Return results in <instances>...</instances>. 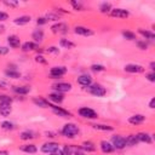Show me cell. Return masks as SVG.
Instances as JSON below:
<instances>
[{"label":"cell","mask_w":155,"mask_h":155,"mask_svg":"<svg viewBox=\"0 0 155 155\" xmlns=\"http://www.w3.org/2000/svg\"><path fill=\"white\" fill-rule=\"evenodd\" d=\"M91 69H92L93 72H103V70H104V67L101 66V64H93V66H91Z\"/></svg>","instance_id":"37"},{"label":"cell","mask_w":155,"mask_h":155,"mask_svg":"<svg viewBox=\"0 0 155 155\" xmlns=\"http://www.w3.org/2000/svg\"><path fill=\"white\" fill-rule=\"evenodd\" d=\"M67 73V69L64 67H53L50 72L51 76L53 78V79H57V78H61L62 75H64Z\"/></svg>","instance_id":"5"},{"label":"cell","mask_w":155,"mask_h":155,"mask_svg":"<svg viewBox=\"0 0 155 155\" xmlns=\"http://www.w3.org/2000/svg\"><path fill=\"white\" fill-rule=\"evenodd\" d=\"M144 70V68L140 64H127L125 66V72L128 73H142Z\"/></svg>","instance_id":"9"},{"label":"cell","mask_w":155,"mask_h":155,"mask_svg":"<svg viewBox=\"0 0 155 155\" xmlns=\"http://www.w3.org/2000/svg\"><path fill=\"white\" fill-rule=\"evenodd\" d=\"M51 155H64V154H63V151H62V150H61L60 148H58L57 150L52 151V153H51Z\"/></svg>","instance_id":"47"},{"label":"cell","mask_w":155,"mask_h":155,"mask_svg":"<svg viewBox=\"0 0 155 155\" xmlns=\"http://www.w3.org/2000/svg\"><path fill=\"white\" fill-rule=\"evenodd\" d=\"M60 44H61V46H62V47H66V49H73V47L75 46V44H74V43H72V41L67 40V39H62V40L60 41Z\"/></svg>","instance_id":"28"},{"label":"cell","mask_w":155,"mask_h":155,"mask_svg":"<svg viewBox=\"0 0 155 155\" xmlns=\"http://www.w3.org/2000/svg\"><path fill=\"white\" fill-rule=\"evenodd\" d=\"M9 18V15L6 12H3V11H0V22H3V21H6V19Z\"/></svg>","instance_id":"40"},{"label":"cell","mask_w":155,"mask_h":155,"mask_svg":"<svg viewBox=\"0 0 155 155\" xmlns=\"http://www.w3.org/2000/svg\"><path fill=\"white\" fill-rule=\"evenodd\" d=\"M78 84L81 86H90L91 85V76L90 75H80L78 78Z\"/></svg>","instance_id":"14"},{"label":"cell","mask_w":155,"mask_h":155,"mask_svg":"<svg viewBox=\"0 0 155 155\" xmlns=\"http://www.w3.org/2000/svg\"><path fill=\"white\" fill-rule=\"evenodd\" d=\"M140 33L144 36V38H147V39H149V40H154L155 39V35L151 33V32H148V30H143V29H140Z\"/></svg>","instance_id":"30"},{"label":"cell","mask_w":155,"mask_h":155,"mask_svg":"<svg viewBox=\"0 0 155 155\" xmlns=\"http://www.w3.org/2000/svg\"><path fill=\"white\" fill-rule=\"evenodd\" d=\"M51 108H52V110H53L55 114L60 115V116H63V118H67V116L69 118V116H72V114L68 110H64L62 108H58V107H55V106H51Z\"/></svg>","instance_id":"13"},{"label":"cell","mask_w":155,"mask_h":155,"mask_svg":"<svg viewBox=\"0 0 155 155\" xmlns=\"http://www.w3.org/2000/svg\"><path fill=\"white\" fill-rule=\"evenodd\" d=\"M74 32H75V34L85 35V36H87V35H92V34H93L90 29H87V28H85V27H75Z\"/></svg>","instance_id":"15"},{"label":"cell","mask_w":155,"mask_h":155,"mask_svg":"<svg viewBox=\"0 0 155 155\" xmlns=\"http://www.w3.org/2000/svg\"><path fill=\"white\" fill-rule=\"evenodd\" d=\"M11 103H12V98L10 96H6V94L0 96V104H10L11 106Z\"/></svg>","instance_id":"27"},{"label":"cell","mask_w":155,"mask_h":155,"mask_svg":"<svg viewBox=\"0 0 155 155\" xmlns=\"http://www.w3.org/2000/svg\"><path fill=\"white\" fill-rule=\"evenodd\" d=\"M7 43H9L10 46L13 47V49H17V47H19V45H21V41H19V38L16 36V35H10V36L7 38Z\"/></svg>","instance_id":"12"},{"label":"cell","mask_w":155,"mask_h":155,"mask_svg":"<svg viewBox=\"0 0 155 155\" xmlns=\"http://www.w3.org/2000/svg\"><path fill=\"white\" fill-rule=\"evenodd\" d=\"M19 138L21 140H23V141H26V140H32V138H34V136H33V133L32 132H22L21 133V136H19Z\"/></svg>","instance_id":"31"},{"label":"cell","mask_w":155,"mask_h":155,"mask_svg":"<svg viewBox=\"0 0 155 155\" xmlns=\"http://www.w3.org/2000/svg\"><path fill=\"white\" fill-rule=\"evenodd\" d=\"M110 15L113 17H119V18H126L128 17V11L124 10V9H115L110 11Z\"/></svg>","instance_id":"8"},{"label":"cell","mask_w":155,"mask_h":155,"mask_svg":"<svg viewBox=\"0 0 155 155\" xmlns=\"http://www.w3.org/2000/svg\"><path fill=\"white\" fill-rule=\"evenodd\" d=\"M11 113V106L10 104H0V114L3 116H7Z\"/></svg>","instance_id":"23"},{"label":"cell","mask_w":155,"mask_h":155,"mask_svg":"<svg viewBox=\"0 0 155 155\" xmlns=\"http://www.w3.org/2000/svg\"><path fill=\"white\" fill-rule=\"evenodd\" d=\"M38 49V45L36 44H34V43H24L23 45H22V50L24 51V52H28V51H33V50H36Z\"/></svg>","instance_id":"25"},{"label":"cell","mask_w":155,"mask_h":155,"mask_svg":"<svg viewBox=\"0 0 155 155\" xmlns=\"http://www.w3.org/2000/svg\"><path fill=\"white\" fill-rule=\"evenodd\" d=\"M150 69H151V70H154V69H155V63H154V62H151V63H150Z\"/></svg>","instance_id":"50"},{"label":"cell","mask_w":155,"mask_h":155,"mask_svg":"<svg viewBox=\"0 0 155 155\" xmlns=\"http://www.w3.org/2000/svg\"><path fill=\"white\" fill-rule=\"evenodd\" d=\"M4 4H5V5H7V6H10V7H15V6H17V5H18V3H17V1H5Z\"/></svg>","instance_id":"44"},{"label":"cell","mask_w":155,"mask_h":155,"mask_svg":"<svg viewBox=\"0 0 155 155\" xmlns=\"http://www.w3.org/2000/svg\"><path fill=\"white\" fill-rule=\"evenodd\" d=\"M33 39L36 41V43H41L43 39H44V32L41 29H36L34 33H33Z\"/></svg>","instance_id":"21"},{"label":"cell","mask_w":155,"mask_h":155,"mask_svg":"<svg viewBox=\"0 0 155 155\" xmlns=\"http://www.w3.org/2000/svg\"><path fill=\"white\" fill-rule=\"evenodd\" d=\"M101 11L102 12H110L111 11V5L110 4H107V3H104V4H102L101 5Z\"/></svg>","instance_id":"35"},{"label":"cell","mask_w":155,"mask_h":155,"mask_svg":"<svg viewBox=\"0 0 155 155\" xmlns=\"http://www.w3.org/2000/svg\"><path fill=\"white\" fill-rule=\"evenodd\" d=\"M101 149H102L103 153H111V151H114L115 148H114L113 144H110L109 142L103 141V142H101Z\"/></svg>","instance_id":"18"},{"label":"cell","mask_w":155,"mask_h":155,"mask_svg":"<svg viewBox=\"0 0 155 155\" xmlns=\"http://www.w3.org/2000/svg\"><path fill=\"white\" fill-rule=\"evenodd\" d=\"M111 142H113V147L116 149H123L126 147V141L121 136H114L111 138Z\"/></svg>","instance_id":"2"},{"label":"cell","mask_w":155,"mask_h":155,"mask_svg":"<svg viewBox=\"0 0 155 155\" xmlns=\"http://www.w3.org/2000/svg\"><path fill=\"white\" fill-rule=\"evenodd\" d=\"M9 53V49L5 46H0V55H7Z\"/></svg>","instance_id":"42"},{"label":"cell","mask_w":155,"mask_h":155,"mask_svg":"<svg viewBox=\"0 0 155 155\" xmlns=\"http://www.w3.org/2000/svg\"><path fill=\"white\" fill-rule=\"evenodd\" d=\"M137 45H138V46H140L142 50H145V49L148 47V45H147L145 43H143V41H138V43H137Z\"/></svg>","instance_id":"46"},{"label":"cell","mask_w":155,"mask_h":155,"mask_svg":"<svg viewBox=\"0 0 155 155\" xmlns=\"http://www.w3.org/2000/svg\"><path fill=\"white\" fill-rule=\"evenodd\" d=\"M53 89L57 91V92H68L70 89H72V85L70 84H67V83H60V84H56L53 86Z\"/></svg>","instance_id":"10"},{"label":"cell","mask_w":155,"mask_h":155,"mask_svg":"<svg viewBox=\"0 0 155 155\" xmlns=\"http://www.w3.org/2000/svg\"><path fill=\"white\" fill-rule=\"evenodd\" d=\"M123 35L127 39V40H134V39H136V35L133 33H131V32H124Z\"/></svg>","instance_id":"36"},{"label":"cell","mask_w":155,"mask_h":155,"mask_svg":"<svg viewBox=\"0 0 155 155\" xmlns=\"http://www.w3.org/2000/svg\"><path fill=\"white\" fill-rule=\"evenodd\" d=\"M137 137H138L140 142H144V143H148V144L151 143V137H150V134H148V133H138Z\"/></svg>","instance_id":"24"},{"label":"cell","mask_w":155,"mask_h":155,"mask_svg":"<svg viewBox=\"0 0 155 155\" xmlns=\"http://www.w3.org/2000/svg\"><path fill=\"white\" fill-rule=\"evenodd\" d=\"M6 75L7 76H10V78H12V79H18L19 78V73L18 72H16V70H6Z\"/></svg>","instance_id":"34"},{"label":"cell","mask_w":155,"mask_h":155,"mask_svg":"<svg viewBox=\"0 0 155 155\" xmlns=\"http://www.w3.org/2000/svg\"><path fill=\"white\" fill-rule=\"evenodd\" d=\"M147 79H148L149 81H155V74L151 72L150 74H148V75H147Z\"/></svg>","instance_id":"45"},{"label":"cell","mask_w":155,"mask_h":155,"mask_svg":"<svg viewBox=\"0 0 155 155\" xmlns=\"http://www.w3.org/2000/svg\"><path fill=\"white\" fill-rule=\"evenodd\" d=\"M47 52H52V53H58V49L57 47H55V46H51L49 50H47Z\"/></svg>","instance_id":"48"},{"label":"cell","mask_w":155,"mask_h":155,"mask_svg":"<svg viewBox=\"0 0 155 155\" xmlns=\"http://www.w3.org/2000/svg\"><path fill=\"white\" fill-rule=\"evenodd\" d=\"M47 22V19L45 18V17H40V18H38V21H36V23L38 24H45Z\"/></svg>","instance_id":"43"},{"label":"cell","mask_w":155,"mask_h":155,"mask_svg":"<svg viewBox=\"0 0 155 155\" xmlns=\"http://www.w3.org/2000/svg\"><path fill=\"white\" fill-rule=\"evenodd\" d=\"M0 86H1V89H6V84H5V83H3V81L0 83Z\"/></svg>","instance_id":"51"},{"label":"cell","mask_w":155,"mask_h":155,"mask_svg":"<svg viewBox=\"0 0 155 155\" xmlns=\"http://www.w3.org/2000/svg\"><path fill=\"white\" fill-rule=\"evenodd\" d=\"M154 104H155V98H151V101H150V103H149V107L153 109V108H155Z\"/></svg>","instance_id":"49"},{"label":"cell","mask_w":155,"mask_h":155,"mask_svg":"<svg viewBox=\"0 0 155 155\" xmlns=\"http://www.w3.org/2000/svg\"><path fill=\"white\" fill-rule=\"evenodd\" d=\"M0 155H9V153L5 151V150H3V151H0Z\"/></svg>","instance_id":"53"},{"label":"cell","mask_w":155,"mask_h":155,"mask_svg":"<svg viewBox=\"0 0 155 155\" xmlns=\"http://www.w3.org/2000/svg\"><path fill=\"white\" fill-rule=\"evenodd\" d=\"M62 133H63V136H66L68 138H74L75 136L79 133V127L74 124H67V125H64Z\"/></svg>","instance_id":"1"},{"label":"cell","mask_w":155,"mask_h":155,"mask_svg":"<svg viewBox=\"0 0 155 155\" xmlns=\"http://www.w3.org/2000/svg\"><path fill=\"white\" fill-rule=\"evenodd\" d=\"M144 120H145V116H143L142 114H136V115L131 116V118L128 119L130 124H133V125H138V124H142Z\"/></svg>","instance_id":"11"},{"label":"cell","mask_w":155,"mask_h":155,"mask_svg":"<svg viewBox=\"0 0 155 155\" xmlns=\"http://www.w3.org/2000/svg\"><path fill=\"white\" fill-rule=\"evenodd\" d=\"M72 5L74 6L75 10H83V9H84L83 5H81L80 3H76V1H72Z\"/></svg>","instance_id":"41"},{"label":"cell","mask_w":155,"mask_h":155,"mask_svg":"<svg viewBox=\"0 0 155 155\" xmlns=\"http://www.w3.org/2000/svg\"><path fill=\"white\" fill-rule=\"evenodd\" d=\"M30 22V16H21V17H17L15 19V23L18 26H23Z\"/></svg>","instance_id":"16"},{"label":"cell","mask_w":155,"mask_h":155,"mask_svg":"<svg viewBox=\"0 0 155 155\" xmlns=\"http://www.w3.org/2000/svg\"><path fill=\"white\" fill-rule=\"evenodd\" d=\"M58 149V144L57 143H53V142H49V143H45L43 147H41V151L43 153H46V154H51L52 151L57 150Z\"/></svg>","instance_id":"6"},{"label":"cell","mask_w":155,"mask_h":155,"mask_svg":"<svg viewBox=\"0 0 155 155\" xmlns=\"http://www.w3.org/2000/svg\"><path fill=\"white\" fill-rule=\"evenodd\" d=\"M125 141H126V144L130 145V147L136 145V144H137V143L140 142V141H138V137H137V134H130Z\"/></svg>","instance_id":"20"},{"label":"cell","mask_w":155,"mask_h":155,"mask_svg":"<svg viewBox=\"0 0 155 155\" xmlns=\"http://www.w3.org/2000/svg\"><path fill=\"white\" fill-rule=\"evenodd\" d=\"M90 92L93 94V96H97V97H102V96H104L106 94V89L103 87V86H101V85H98V84H94V85H92L91 87H90Z\"/></svg>","instance_id":"3"},{"label":"cell","mask_w":155,"mask_h":155,"mask_svg":"<svg viewBox=\"0 0 155 155\" xmlns=\"http://www.w3.org/2000/svg\"><path fill=\"white\" fill-rule=\"evenodd\" d=\"M45 18L47 19V21H57V19L60 18V17H58L57 15H53V13H49V15H47Z\"/></svg>","instance_id":"38"},{"label":"cell","mask_w":155,"mask_h":155,"mask_svg":"<svg viewBox=\"0 0 155 155\" xmlns=\"http://www.w3.org/2000/svg\"><path fill=\"white\" fill-rule=\"evenodd\" d=\"M52 32L53 33H62V34H66L68 32V26L64 24V23H57L55 26L51 27Z\"/></svg>","instance_id":"7"},{"label":"cell","mask_w":155,"mask_h":155,"mask_svg":"<svg viewBox=\"0 0 155 155\" xmlns=\"http://www.w3.org/2000/svg\"><path fill=\"white\" fill-rule=\"evenodd\" d=\"M49 100L50 101H52V102H55V103H61V102H63V96L61 94V93H51V94H49Z\"/></svg>","instance_id":"17"},{"label":"cell","mask_w":155,"mask_h":155,"mask_svg":"<svg viewBox=\"0 0 155 155\" xmlns=\"http://www.w3.org/2000/svg\"><path fill=\"white\" fill-rule=\"evenodd\" d=\"M21 150H23L26 153H29V154H34V153H36L38 149H36V147L34 144H24V145L21 147Z\"/></svg>","instance_id":"22"},{"label":"cell","mask_w":155,"mask_h":155,"mask_svg":"<svg viewBox=\"0 0 155 155\" xmlns=\"http://www.w3.org/2000/svg\"><path fill=\"white\" fill-rule=\"evenodd\" d=\"M35 61L38 62V63H41V64H46V60L43 57V56H36L35 57Z\"/></svg>","instance_id":"39"},{"label":"cell","mask_w":155,"mask_h":155,"mask_svg":"<svg viewBox=\"0 0 155 155\" xmlns=\"http://www.w3.org/2000/svg\"><path fill=\"white\" fill-rule=\"evenodd\" d=\"M5 32V27L4 26H0V33H4Z\"/></svg>","instance_id":"52"},{"label":"cell","mask_w":155,"mask_h":155,"mask_svg":"<svg viewBox=\"0 0 155 155\" xmlns=\"http://www.w3.org/2000/svg\"><path fill=\"white\" fill-rule=\"evenodd\" d=\"M94 130H101V131H111L113 127L111 126H107V125H93Z\"/></svg>","instance_id":"32"},{"label":"cell","mask_w":155,"mask_h":155,"mask_svg":"<svg viewBox=\"0 0 155 155\" xmlns=\"http://www.w3.org/2000/svg\"><path fill=\"white\" fill-rule=\"evenodd\" d=\"M79 114L80 116H83V118H86V119H94L97 118V113L90 108H81L79 109Z\"/></svg>","instance_id":"4"},{"label":"cell","mask_w":155,"mask_h":155,"mask_svg":"<svg viewBox=\"0 0 155 155\" xmlns=\"http://www.w3.org/2000/svg\"><path fill=\"white\" fill-rule=\"evenodd\" d=\"M1 127H3L4 130H6V131H11V130L15 128L13 124H11L10 121H4V123H1Z\"/></svg>","instance_id":"33"},{"label":"cell","mask_w":155,"mask_h":155,"mask_svg":"<svg viewBox=\"0 0 155 155\" xmlns=\"http://www.w3.org/2000/svg\"><path fill=\"white\" fill-rule=\"evenodd\" d=\"M81 148H83L84 150H86V151H93V150L96 149V147H94L93 143H91V142H84L83 145H81Z\"/></svg>","instance_id":"29"},{"label":"cell","mask_w":155,"mask_h":155,"mask_svg":"<svg viewBox=\"0 0 155 155\" xmlns=\"http://www.w3.org/2000/svg\"><path fill=\"white\" fill-rule=\"evenodd\" d=\"M12 90L16 93H19V94H27L30 91V87L29 86H13Z\"/></svg>","instance_id":"19"},{"label":"cell","mask_w":155,"mask_h":155,"mask_svg":"<svg viewBox=\"0 0 155 155\" xmlns=\"http://www.w3.org/2000/svg\"><path fill=\"white\" fill-rule=\"evenodd\" d=\"M33 102H34L36 106H39V107H43V108L51 107V106L49 104V102H47V101H45V100H43V98H34V100H33Z\"/></svg>","instance_id":"26"}]
</instances>
